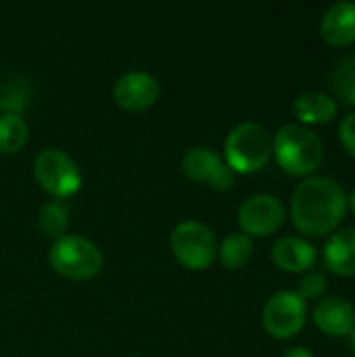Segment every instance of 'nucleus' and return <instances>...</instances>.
Returning a JSON list of instances; mask_svg holds the SVG:
<instances>
[{
	"mask_svg": "<svg viewBox=\"0 0 355 357\" xmlns=\"http://www.w3.org/2000/svg\"><path fill=\"white\" fill-rule=\"evenodd\" d=\"M347 211L345 188L328 176H310L291 197V220L303 236H326L343 222Z\"/></svg>",
	"mask_w": 355,
	"mask_h": 357,
	"instance_id": "nucleus-1",
	"label": "nucleus"
},
{
	"mask_svg": "<svg viewBox=\"0 0 355 357\" xmlns=\"http://www.w3.org/2000/svg\"><path fill=\"white\" fill-rule=\"evenodd\" d=\"M272 155L285 174L310 178L324 161V144L310 128L285 123L272 138Z\"/></svg>",
	"mask_w": 355,
	"mask_h": 357,
	"instance_id": "nucleus-2",
	"label": "nucleus"
},
{
	"mask_svg": "<svg viewBox=\"0 0 355 357\" xmlns=\"http://www.w3.org/2000/svg\"><path fill=\"white\" fill-rule=\"evenodd\" d=\"M272 157V136L262 123L245 121L230 130L224 142V161L234 174H257Z\"/></svg>",
	"mask_w": 355,
	"mask_h": 357,
	"instance_id": "nucleus-3",
	"label": "nucleus"
},
{
	"mask_svg": "<svg viewBox=\"0 0 355 357\" xmlns=\"http://www.w3.org/2000/svg\"><path fill=\"white\" fill-rule=\"evenodd\" d=\"M103 251L88 238L77 234H65L48 249L50 268L73 282L92 280L103 270Z\"/></svg>",
	"mask_w": 355,
	"mask_h": 357,
	"instance_id": "nucleus-4",
	"label": "nucleus"
},
{
	"mask_svg": "<svg viewBox=\"0 0 355 357\" xmlns=\"http://www.w3.org/2000/svg\"><path fill=\"white\" fill-rule=\"evenodd\" d=\"M169 251L182 268L203 272L218 259V241L209 226L197 220H186L169 234Z\"/></svg>",
	"mask_w": 355,
	"mask_h": 357,
	"instance_id": "nucleus-5",
	"label": "nucleus"
},
{
	"mask_svg": "<svg viewBox=\"0 0 355 357\" xmlns=\"http://www.w3.org/2000/svg\"><path fill=\"white\" fill-rule=\"evenodd\" d=\"M33 178L54 199H69L82 188V172L73 157L61 149H44L33 159Z\"/></svg>",
	"mask_w": 355,
	"mask_h": 357,
	"instance_id": "nucleus-6",
	"label": "nucleus"
},
{
	"mask_svg": "<svg viewBox=\"0 0 355 357\" xmlns=\"http://www.w3.org/2000/svg\"><path fill=\"white\" fill-rule=\"evenodd\" d=\"M308 320V303L295 291L274 293L262 312V324L272 339L287 341L297 337Z\"/></svg>",
	"mask_w": 355,
	"mask_h": 357,
	"instance_id": "nucleus-7",
	"label": "nucleus"
},
{
	"mask_svg": "<svg viewBox=\"0 0 355 357\" xmlns=\"http://www.w3.org/2000/svg\"><path fill=\"white\" fill-rule=\"evenodd\" d=\"M236 220L241 232L249 238H266L285 226L287 207L274 195H253L239 207Z\"/></svg>",
	"mask_w": 355,
	"mask_h": 357,
	"instance_id": "nucleus-8",
	"label": "nucleus"
},
{
	"mask_svg": "<svg viewBox=\"0 0 355 357\" xmlns=\"http://www.w3.org/2000/svg\"><path fill=\"white\" fill-rule=\"evenodd\" d=\"M184 176L201 186H207L216 192H226L234 186V172L226 161L209 146H195L182 157Z\"/></svg>",
	"mask_w": 355,
	"mask_h": 357,
	"instance_id": "nucleus-9",
	"label": "nucleus"
},
{
	"mask_svg": "<svg viewBox=\"0 0 355 357\" xmlns=\"http://www.w3.org/2000/svg\"><path fill=\"white\" fill-rule=\"evenodd\" d=\"M161 96L159 79L146 71H128L113 84V100L130 113L151 109Z\"/></svg>",
	"mask_w": 355,
	"mask_h": 357,
	"instance_id": "nucleus-10",
	"label": "nucleus"
},
{
	"mask_svg": "<svg viewBox=\"0 0 355 357\" xmlns=\"http://www.w3.org/2000/svg\"><path fill=\"white\" fill-rule=\"evenodd\" d=\"M314 324L333 339L349 337L355 328V310L354 305L341 297H326L316 303L314 307Z\"/></svg>",
	"mask_w": 355,
	"mask_h": 357,
	"instance_id": "nucleus-11",
	"label": "nucleus"
},
{
	"mask_svg": "<svg viewBox=\"0 0 355 357\" xmlns=\"http://www.w3.org/2000/svg\"><path fill=\"white\" fill-rule=\"evenodd\" d=\"M272 264L289 274L308 272L316 264V247L301 236H282L272 247Z\"/></svg>",
	"mask_w": 355,
	"mask_h": 357,
	"instance_id": "nucleus-12",
	"label": "nucleus"
},
{
	"mask_svg": "<svg viewBox=\"0 0 355 357\" xmlns=\"http://www.w3.org/2000/svg\"><path fill=\"white\" fill-rule=\"evenodd\" d=\"M320 36L328 46H352L355 42V2L333 4L320 21Z\"/></svg>",
	"mask_w": 355,
	"mask_h": 357,
	"instance_id": "nucleus-13",
	"label": "nucleus"
},
{
	"mask_svg": "<svg viewBox=\"0 0 355 357\" xmlns=\"http://www.w3.org/2000/svg\"><path fill=\"white\" fill-rule=\"evenodd\" d=\"M324 264L326 268L345 278L355 276V228H343L335 232L324 245Z\"/></svg>",
	"mask_w": 355,
	"mask_h": 357,
	"instance_id": "nucleus-14",
	"label": "nucleus"
},
{
	"mask_svg": "<svg viewBox=\"0 0 355 357\" xmlns=\"http://www.w3.org/2000/svg\"><path fill=\"white\" fill-rule=\"evenodd\" d=\"M293 113L301 126H326L337 117V102L324 92H303L293 100Z\"/></svg>",
	"mask_w": 355,
	"mask_h": 357,
	"instance_id": "nucleus-15",
	"label": "nucleus"
},
{
	"mask_svg": "<svg viewBox=\"0 0 355 357\" xmlns=\"http://www.w3.org/2000/svg\"><path fill=\"white\" fill-rule=\"evenodd\" d=\"M253 257V241L243 232L228 234L218 247V259L226 270H241Z\"/></svg>",
	"mask_w": 355,
	"mask_h": 357,
	"instance_id": "nucleus-16",
	"label": "nucleus"
},
{
	"mask_svg": "<svg viewBox=\"0 0 355 357\" xmlns=\"http://www.w3.org/2000/svg\"><path fill=\"white\" fill-rule=\"evenodd\" d=\"M27 123L21 115L15 113H2L0 115V153L2 155H15L23 151L27 144Z\"/></svg>",
	"mask_w": 355,
	"mask_h": 357,
	"instance_id": "nucleus-17",
	"label": "nucleus"
},
{
	"mask_svg": "<svg viewBox=\"0 0 355 357\" xmlns=\"http://www.w3.org/2000/svg\"><path fill=\"white\" fill-rule=\"evenodd\" d=\"M38 230L46 236V238H52L59 241L67 234V228H69V213L67 209L61 205V203H46L40 213H38Z\"/></svg>",
	"mask_w": 355,
	"mask_h": 357,
	"instance_id": "nucleus-18",
	"label": "nucleus"
},
{
	"mask_svg": "<svg viewBox=\"0 0 355 357\" xmlns=\"http://www.w3.org/2000/svg\"><path fill=\"white\" fill-rule=\"evenodd\" d=\"M331 84L339 100H343L349 107H355V54L343 56L335 65Z\"/></svg>",
	"mask_w": 355,
	"mask_h": 357,
	"instance_id": "nucleus-19",
	"label": "nucleus"
},
{
	"mask_svg": "<svg viewBox=\"0 0 355 357\" xmlns=\"http://www.w3.org/2000/svg\"><path fill=\"white\" fill-rule=\"evenodd\" d=\"M27 102V86L25 84H6L2 90H0V109L4 113H15V115H21V109L25 107Z\"/></svg>",
	"mask_w": 355,
	"mask_h": 357,
	"instance_id": "nucleus-20",
	"label": "nucleus"
},
{
	"mask_svg": "<svg viewBox=\"0 0 355 357\" xmlns=\"http://www.w3.org/2000/svg\"><path fill=\"white\" fill-rule=\"evenodd\" d=\"M326 276L322 272H310L303 276V280L299 282V297L303 301H310V299H320L326 291Z\"/></svg>",
	"mask_w": 355,
	"mask_h": 357,
	"instance_id": "nucleus-21",
	"label": "nucleus"
},
{
	"mask_svg": "<svg viewBox=\"0 0 355 357\" xmlns=\"http://www.w3.org/2000/svg\"><path fill=\"white\" fill-rule=\"evenodd\" d=\"M339 140H341L343 149L355 159V113L345 115L339 121Z\"/></svg>",
	"mask_w": 355,
	"mask_h": 357,
	"instance_id": "nucleus-22",
	"label": "nucleus"
},
{
	"mask_svg": "<svg viewBox=\"0 0 355 357\" xmlns=\"http://www.w3.org/2000/svg\"><path fill=\"white\" fill-rule=\"evenodd\" d=\"M282 357H316L314 356V351L312 349H308V347H291V349H287Z\"/></svg>",
	"mask_w": 355,
	"mask_h": 357,
	"instance_id": "nucleus-23",
	"label": "nucleus"
},
{
	"mask_svg": "<svg viewBox=\"0 0 355 357\" xmlns=\"http://www.w3.org/2000/svg\"><path fill=\"white\" fill-rule=\"evenodd\" d=\"M347 207L352 209V213L355 215V190L349 195V197H347Z\"/></svg>",
	"mask_w": 355,
	"mask_h": 357,
	"instance_id": "nucleus-24",
	"label": "nucleus"
},
{
	"mask_svg": "<svg viewBox=\"0 0 355 357\" xmlns=\"http://www.w3.org/2000/svg\"><path fill=\"white\" fill-rule=\"evenodd\" d=\"M349 339H352V347H354V351H355V328H354V333L349 335Z\"/></svg>",
	"mask_w": 355,
	"mask_h": 357,
	"instance_id": "nucleus-25",
	"label": "nucleus"
}]
</instances>
